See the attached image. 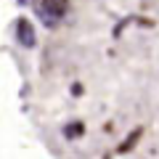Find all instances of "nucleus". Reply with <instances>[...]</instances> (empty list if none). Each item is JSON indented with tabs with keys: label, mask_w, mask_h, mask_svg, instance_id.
I'll list each match as a JSON object with an SVG mask.
<instances>
[{
	"label": "nucleus",
	"mask_w": 159,
	"mask_h": 159,
	"mask_svg": "<svg viewBox=\"0 0 159 159\" xmlns=\"http://www.w3.org/2000/svg\"><path fill=\"white\" fill-rule=\"evenodd\" d=\"M19 40H24L27 48L34 45V34H32V29H29V21H19Z\"/></svg>",
	"instance_id": "nucleus-1"
}]
</instances>
